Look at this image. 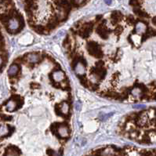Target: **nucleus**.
Masks as SVG:
<instances>
[{
    "mask_svg": "<svg viewBox=\"0 0 156 156\" xmlns=\"http://www.w3.org/2000/svg\"><path fill=\"white\" fill-rule=\"evenodd\" d=\"M7 156H19L18 151H16V150H9L7 152Z\"/></svg>",
    "mask_w": 156,
    "mask_h": 156,
    "instance_id": "nucleus-12",
    "label": "nucleus"
},
{
    "mask_svg": "<svg viewBox=\"0 0 156 156\" xmlns=\"http://www.w3.org/2000/svg\"><path fill=\"white\" fill-rule=\"evenodd\" d=\"M53 78L55 82H61L64 78V73L61 71H57L53 74Z\"/></svg>",
    "mask_w": 156,
    "mask_h": 156,
    "instance_id": "nucleus-4",
    "label": "nucleus"
},
{
    "mask_svg": "<svg viewBox=\"0 0 156 156\" xmlns=\"http://www.w3.org/2000/svg\"><path fill=\"white\" fill-rule=\"evenodd\" d=\"M20 28V21L16 18L11 19L9 21V29L11 31H16Z\"/></svg>",
    "mask_w": 156,
    "mask_h": 156,
    "instance_id": "nucleus-3",
    "label": "nucleus"
},
{
    "mask_svg": "<svg viewBox=\"0 0 156 156\" xmlns=\"http://www.w3.org/2000/svg\"><path fill=\"white\" fill-rule=\"evenodd\" d=\"M87 48L88 50H89V53L92 54L94 57H100L102 56V52L100 51L99 46L96 43H89V44L87 46Z\"/></svg>",
    "mask_w": 156,
    "mask_h": 156,
    "instance_id": "nucleus-2",
    "label": "nucleus"
},
{
    "mask_svg": "<svg viewBox=\"0 0 156 156\" xmlns=\"http://www.w3.org/2000/svg\"><path fill=\"white\" fill-rule=\"evenodd\" d=\"M60 109H61V112H62L63 114L66 115V114H67L68 110H69L68 104H67V103H63L62 105L60 107Z\"/></svg>",
    "mask_w": 156,
    "mask_h": 156,
    "instance_id": "nucleus-8",
    "label": "nucleus"
},
{
    "mask_svg": "<svg viewBox=\"0 0 156 156\" xmlns=\"http://www.w3.org/2000/svg\"><path fill=\"white\" fill-rule=\"evenodd\" d=\"M152 22H153V23H154V24L156 25V17H154V18H153V20H152Z\"/></svg>",
    "mask_w": 156,
    "mask_h": 156,
    "instance_id": "nucleus-13",
    "label": "nucleus"
},
{
    "mask_svg": "<svg viewBox=\"0 0 156 156\" xmlns=\"http://www.w3.org/2000/svg\"><path fill=\"white\" fill-rule=\"evenodd\" d=\"M28 61L31 63H36V62L40 61V56L38 55V54L31 53V54H30V55H28Z\"/></svg>",
    "mask_w": 156,
    "mask_h": 156,
    "instance_id": "nucleus-5",
    "label": "nucleus"
},
{
    "mask_svg": "<svg viewBox=\"0 0 156 156\" xmlns=\"http://www.w3.org/2000/svg\"><path fill=\"white\" fill-rule=\"evenodd\" d=\"M1 64H2V58L0 57V65H1Z\"/></svg>",
    "mask_w": 156,
    "mask_h": 156,
    "instance_id": "nucleus-14",
    "label": "nucleus"
},
{
    "mask_svg": "<svg viewBox=\"0 0 156 156\" xmlns=\"http://www.w3.org/2000/svg\"><path fill=\"white\" fill-rule=\"evenodd\" d=\"M47 154L49 156H62V151H54L52 150H48Z\"/></svg>",
    "mask_w": 156,
    "mask_h": 156,
    "instance_id": "nucleus-10",
    "label": "nucleus"
},
{
    "mask_svg": "<svg viewBox=\"0 0 156 156\" xmlns=\"http://www.w3.org/2000/svg\"><path fill=\"white\" fill-rule=\"evenodd\" d=\"M16 107V103L14 100H10L6 104V108L9 111H13L14 110H15Z\"/></svg>",
    "mask_w": 156,
    "mask_h": 156,
    "instance_id": "nucleus-7",
    "label": "nucleus"
},
{
    "mask_svg": "<svg viewBox=\"0 0 156 156\" xmlns=\"http://www.w3.org/2000/svg\"><path fill=\"white\" fill-rule=\"evenodd\" d=\"M135 13L140 16H142V17H147V16H148V15H147L145 12L140 10V9H135Z\"/></svg>",
    "mask_w": 156,
    "mask_h": 156,
    "instance_id": "nucleus-11",
    "label": "nucleus"
},
{
    "mask_svg": "<svg viewBox=\"0 0 156 156\" xmlns=\"http://www.w3.org/2000/svg\"><path fill=\"white\" fill-rule=\"evenodd\" d=\"M51 129L53 133H55V131H57V134L59 137H61V138H65L69 136V129L67 125L62 124L59 125H55V124L52 125Z\"/></svg>",
    "mask_w": 156,
    "mask_h": 156,
    "instance_id": "nucleus-1",
    "label": "nucleus"
},
{
    "mask_svg": "<svg viewBox=\"0 0 156 156\" xmlns=\"http://www.w3.org/2000/svg\"><path fill=\"white\" fill-rule=\"evenodd\" d=\"M19 70V67L16 65V64H12L10 67L9 70H8V74H9L10 75H16V73H17V71Z\"/></svg>",
    "mask_w": 156,
    "mask_h": 156,
    "instance_id": "nucleus-6",
    "label": "nucleus"
},
{
    "mask_svg": "<svg viewBox=\"0 0 156 156\" xmlns=\"http://www.w3.org/2000/svg\"><path fill=\"white\" fill-rule=\"evenodd\" d=\"M9 132V128L7 125H2L0 127V136H5Z\"/></svg>",
    "mask_w": 156,
    "mask_h": 156,
    "instance_id": "nucleus-9",
    "label": "nucleus"
}]
</instances>
